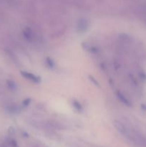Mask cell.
Masks as SVG:
<instances>
[{
    "label": "cell",
    "mask_w": 146,
    "mask_h": 147,
    "mask_svg": "<svg viewBox=\"0 0 146 147\" xmlns=\"http://www.w3.org/2000/svg\"><path fill=\"white\" fill-rule=\"evenodd\" d=\"M74 107H75L78 111L82 110V107L81 105L79 103V102H74Z\"/></svg>",
    "instance_id": "2"
},
{
    "label": "cell",
    "mask_w": 146,
    "mask_h": 147,
    "mask_svg": "<svg viewBox=\"0 0 146 147\" xmlns=\"http://www.w3.org/2000/svg\"><path fill=\"white\" fill-rule=\"evenodd\" d=\"M22 74L24 75V77L27 78L28 79H29V80L35 82V83H38V82L40 81V79H39V78H37V76H35L34 75L31 74V73H25V72H24V73H22Z\"/></svg>",
    "instance_id": "1"
}]
</instances>
